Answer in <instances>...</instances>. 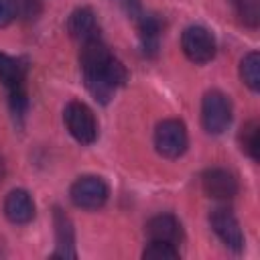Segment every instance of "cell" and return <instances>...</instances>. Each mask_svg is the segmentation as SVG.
Wrapping results in <instances>:
<instances>
[{
    "instance_id": "obj_14",
    "label": "cell",
    "mask_w": 260,
    "mask_h": 260,
    "mask_svg": "<svg viewBox=\"0 0 260 260\" xmlns=\"http://www.w3.org/2000/svg\"><path fill=\"white\" fill-rule=\"evenodd\" d=\"M240 75H242V81L252 91H258L260 89V55L256 51H250L242 59V63H240Z\"/></svg>"
},
{
    "instance_id": "obj_15",
    "label": "cell",
    "mask_w": 260,
    "mask_h": 260,
    "mask_svg": "<svg viewBox=\"0 0 260 260\" xmlns=\"http://www.w3.org/2000/svg\"><path fill=\"white\" fill-rule=\"evenodd\" d=\"M138 28H140L144 51H156L158 35H160V22L154 16H142L140 22H138Z\"/></svg>"
},
{
    "instance_id": "obj_7",
    "label": "cell",
    "mask_w": 260,
    "mask_h": 260,
    "mask_svg": "<svg viewBox=\"0 0 260 260\" xmlns=\"http://www.w3.org/2000/svg\"><path fill=\"white\" fill-rule=\"evenodd\" d=\"M209 221H211V228L213 232L217 234V238L234 252H240L244 248V234H242V228L236 219V215L230 211V209H223V207H217L211 211L209 215Z\"/></svg>"
},
{
    "instance_id": "obj_11",
    "label": "cell",
    "mask_w": 260,
    "mask_h": 260,
    "mask_svg": "<svg viewBox=\"0 0 260 260\" xmlns=\"http://www.w3.org/2000/svg\"><path fill=\"white\" fill-rule=\"evenodd\" d=\"M67 30L73 39L85 43L89 39H95L98 37V22H95V14L91 8L87 6H81V8H75L67 20Z\"/></svg>"
},
{
    "instance_id": "obj_12",
    "label": "cell",
    "mask_w": 260,
    "mask_h": 260,
    "mask_svg": "<svg viewBox=\"0 0 260 260\" xmlns=\"http://www.w3.org/2000/svg\"><path fill=\"white\" fill-rule=\"evenodd\" d=\"M0 81L10 91L22 89V81H24V67L20 65V61H16L6 53H0Z\"/></svg>"
},
{
    "instance_id": "obj_4",
    "label": "cell",
    "mask_w": 260,
    "mask_h": 260,
    "mask_svg": "<svg viewBox=\"0 0 260 260\" xmlns=\"http://www.w3.org/2000/svg\"><path fill=\"white\" fill-rule=\"evenodd\" d=\"M154 146L167 158H177L187 150V130L181 120H162L154 130Z\"/></svg>"
},
{
    "instance_id": "obj_21",
    "label": "cell",
    "mask_w": 260,
    "mask_h": 260,
    "mask_svg": "<svg viewBox=\"0 0 260 260\" xmlns=\"http://www.w3.org/2000/svg\"><path fill=\"white\" fill-rule=\"evenodd\" d=\"M2 173H4V171H2V160H0V179H2Z\"/></svg>"
},
{
    "instance_id": "obj_19",
    "label": "cell",
    "mask_w": 260,
    "mask_h": 260,
    "mask_svg": "<svg viewBox=\"0 0 260 260\" xmlns=\"http://www.w3.org/2000/svg\"><path fill=\"white\" fill-rule=\"evenodd\" d=\"M18 14V4L16 0H0V28L8 26Z\"/></svg>"
},
{
    "instance_id": "obj_16",
    "label": "cell",
    "mask_w": 260,
    "mask_h": 260,
    "mask_svg": "<svg viewBox=\"0 0 260 260\" xmlns=\"http://www.w3.org/2000/svg\"><path fill=\"white\" fill-rule=\"evenodd\" d=\"M238 18L246 24V26H258L260 20V0H230Z\"/></svg>"
},
{
    "instance_id": "obj_8",
    "label": "cell",
    "mask_w": 260,
    "mask_h": 260,
    "mask_svg": "<svg viewBox=\"0 0 260 260\" xmlns=\"http://www.w3.org/2000/svg\"><path fill=\"white\" fill-rule=\"evenodd\" d=\"M201 185L203 191L217 201H228L234 199L238 193V181L234 177V173H230L223 167H211L203 173L201 177Z\"/></svg>"
},
{
    "instance_id": "obj_6",
    "label": "cell",
    "mask_w": 260,
    "mask_h": 260,
    "mask_svg": "<svg viewBox=\"0 0 260 260\" xmlns=\"http://www.w3.org/2000/svg\"><path fill=\"white\" fill-rule=\"evenodd\" d=\"M183 53L193 63H207L215 57V39L203 26H189L181 37Z\"/></svg>"
},
{
    "instance_id": "obj_10",
    "label": "cell",
    "mask_w": 260,
    "mask_h": 260,
    "mask_svg": "<svg viewBox=\"0 0 260 260\" xmlns=\"http://www.w3.org/2000/svg\"><path fill=\"white\" fill-rule=\"evenodd\" d=\"M146 234L154 242H169L177 246L181 242V223L175 215L160 213V215H154L146 223Z\"/></svg>"
},
{
    "instance_id": "obj_9",
    "label": "cell",
    "mask_w": 260,
    "mask_h": 260,
    "mask_svg": "<svg viewBox=\"0 0 260 260\" xmlns=\"http://www.w3.org/2000/svg\"><path fill=\"white\" fill-rule=\"evenodd\" d=\"M4 213L12 223H28L35 217L32 197L24 189H14L4 199Z\"/></svg>"
},
{
    "instance_id": "obj_18",
    "label": "cell",
    "mask_w": 260,
    "mask_h": 260,
    "mask_svg": "<svg viewBox=\"0 0 260 260\" xmlns=\"http://www.w3.org/2000/svg\"><path fill=\"white\" fill-rule=\"evenodd\" d=\"M144 258H150V260H177L179 258V250L175 244H169V242H154L150 240V244L146 246Z\"/></svg>"
},
{
    "instance_id": "obj_1",
    "label": "cell",
    "mask_w": 260,
    "mask_h": 260,
    "mask_svg": "<svg viewBox=\"0 0 260 260\" xmlns=\"http://www.w3.org/2000/svg\"><path fill=\"white\" fill-rule=\"evenodd\" d=\"M79 61L85 85L89 93L100 102H108L114 91L122 87L128 79L126 67L108 51V47L98 37L83 43Z\"/></svg>"
},
{
    "instance_id": "obj_3",
    "label": "cell",
    "mask_w": 260,
    "mask_h": 260,
    "mask_svg": "<svg viewBox=\"0 0 260 260\" xmlns=\"http://www.w3.org/2000/svg\"><path fill=\"white\" fill-rule=\"evenodd\" d=\"M232 122V104L221 91H207L201 102V124L209 134H221Z\"/></svg>"
},
{
    "instance_id": "obj_5",
    "label": "cell",
    "mask_w": 260,
    "mask_h": 260,
    "mask_svg": "<svg viewBox=\"0 0 260 260\" xmlns=\"http://www.w3.org/2000/svg\"><path fill=\"white\" fill-rule=\"evenodd\" d=\"M69 197L81 209H100L108 199V185L93 175L79 177L71 185Z\"/></svg>"
},
{
    "instance_id": "obj_20",
    "label": "cell",
    "mask_w": 260,
    "mask_h": 260,
    "mask_svg": "<svg viewBox=\"0 0 260 260\" xmlns=\"http://www.w3.org/2000/svg\"><path fill=\"white\" fill-rule=\"evenodd\" d=\"M116 2L122 6V10H124L126 14L134 16V18L142 16V14H140V2H138V0H116Z\"/></svg>"
},
{
    "instance_id": "obj_13",
    "label": "cell",
    "mask_w": 260,
    "mask_h": 260,
    "mask_svg": "<svg viewBox=\"0 0 260 260\" xmlns=\"http://www.w3.org/2000/svg\"><path fill=\"white\" fill-rule=\"evenodd\" d=\"M55 225H57V244L59 250L55 252V256H75L73 252V230L71 223L67 219V215H63L59 209H55Z\"/></svg>"
},
{
    "instance_id": "obj_2",
    "label": "cell",
    "mask_w": 260,
    "mask_h": 260,
    "mask_svg": "<svg viewBox=\"0 0 260 260\" xmlns=\"http://www.w3.org/2000/svg\"><path fill=\"white\" fill-rule=\"evenodd\" d=\"M65 124L71 136L81 144H91L98 138V122L91 108L79 100H73L65 108Z\"/></svg>"
},
{
    "instance_id": "obj_17",
    "label": "cell",
    "mask_w": 260,
    "mask_h": 260,
    "mask_svg": "<svg viewBox=\"0 0 260 260\" xmlns=\"http://www.w3.org/2000/svg\"><path fill=\"white\" fill-rule=\"evenodd\" d=\"M258 122L256 120H250L242 132H240V144H242V150L250 156V158H258V146H260V140H258Z\"/></svg>"
}]
</instances>
